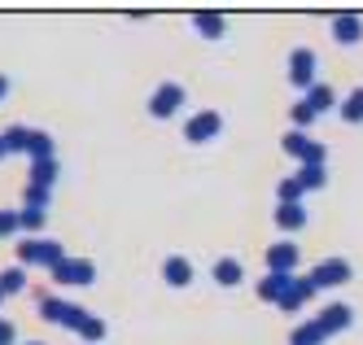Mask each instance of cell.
I'll return each instance as SVG.
<instances>
[{
    "mask_svg": "<svg viewBox=\"0 0 363 345\" xmlns=\"http://www.w3.org/2000/svg\"><path fill=\"white\" fill-rule=\"evenodd\" d=\"M315 336H320V328H302V332H298V345H320Z\"/></svg>",
    "mask_w": 363,
    "mask_h": 345,
    "instance_id": "ba28073f",
    "label": "cell"
},
{
    "mask_svg": "<svg viewBox=\"0 0 363 345\" xmlns=\"http://www.w3.org/2000/svg\"><path fill=\"white\" fill-rule=\"evenodd\" d=\"M0 153H5V145H0Z\"/></svg>",
    "mask_w": 363,
    "mask_h": 345,
    "instance_id": "8fae6325",
    "label": "cell"
},
{
    "mask_svg": "<svg viewBox=\"0 0 363 345\" xmlns=\"http://www.w3.org/2000/svg\"><path fill=\"white\" fill-rule=\"evenodd\" d=\"M179 101H184V92H179L175 84H171V88H162V92H158V101H153V114H171V110H179Z\"/></svg>",
    "mask_w": 363,
    "mask_h": 345,
    "instance_id": "7a4b0ae2",
    "label": "cell"
},
{
    "mask_svg": "<svg viewBox=\"0 0 363 345\" xmlns=\"http://www.w3.org/2000/svg\"><path fill=\"white\" fill-rule=\"evenodd\" d=\"M346 114H350V118H363V92H354V105H350Z\"/></svg>",
    "mask_w": 363,
    "mask_h": 345,
    "instance_id": "9c48e42d",
    "label": "cell"
},
{
    "mask_svg": "<svg viewBox=\"0 0 363 345\" xmlns=\"http://www.w3.org/2000/svg\"><path fill=\"white\" fill-rule=\"evenodd\" d=\"M215 131H219V114H197L189 123V140H211Z\"/></svg>",
    "mask_w": 363,
    "mask_h": 345,
    "instance_id": "6da1fadb",
    "label": "cell"
},
{
    "mask_svg": "<svg viewBox=\"0 0 363 345\" xmlns=\"http://www.w3.org/2000/svg\"><path fill=\"white\" fill-rule=\"evenodd\" d=\"M359 35V22L354 18H342V22H337V40H354Z\"/></svg>",
    "mask_w": 363,
    "mask_h": 345,
    "instance_id": "8992f818",
    "label": "cell"
},
{
    "mask_svg": "<svg viewBox=\"0 0 363 345\" xmlns=\"http://www.w3.org/2000/svg\"><path fill=\"white\" fill-rule=\"evenodd\" d=\"M0 92H5V79H0Z\"/></svg>",
    "mask_w": 363,
    "mask_h": 345,
    "instance_id": "30bf717a",
    "label": "cell"
},
{
    "mask_svg": "<svg viewBox=\"0 0 363 345\" xmlns=\"http://www.w3.org/2000/svg\"><path fill=\"white\" fill-rule=\"evenodd\" d=\"M219 280H223V284H237V280H241V267H237L232 258H223V262H219Z\"/></svg>",
    "mask_w": 363,
    "mask_h": 345,
    "instance_id": "5b68a950",
    "label": "cell"
},
{
    "mask_svg": "<svg viewBox=\"0 0 363 345\" xmlns=\"http://www.w3.org/2000/svg\"><path fill=\"white\" fill-rule=\"evenodd\" d=\"M167 280L184 284V280H189V262H184V258H171V262H167Z\"/></svg>",
    "mask_w": 363,
    "mask_h": 345,
    "instance_id": "277c9868",
    "label": "cell"
},
{
    "mask_svg": "<svg viewBox=\"0 0 363 345\" xmlns=\"http://www.w3.org/2000/svg\"><path fill=\"white\" fill-rule=\"evenodd\" d=\"M57 280H92V271H88V262H62Z\"/></svg>",
    "mask_w": 363,
    "mask_h": 345,
    "instance_id": "3957f363",
    "label": "cell"
},
{
    "mask_svg": "<svg viewBox=\"0 0 363 345\" xmlns=\"http://www.w3.org/2000/svg\"><path fill=\"white\" fill-rule=\"evenodd\" d=\"M289 262H294V249H289V245H284V249H272V267H289Z\"/></svg>",
    "mask_w": 363,
    "mask_h": 345,
    "instance_id": "52a82bcc",
    "label": "cell"
}]
</instances>
